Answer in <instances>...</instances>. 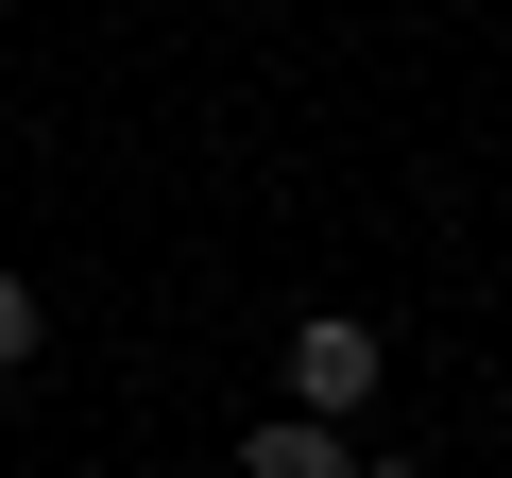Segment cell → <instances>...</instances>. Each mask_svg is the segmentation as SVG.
Masks as SVG:
<instances>
[{
  "label": "cell",
  "mask_w": 512,
  "mask_h": 478,
  "mask_svg": "<svg viewBox=\"0 0 512 478\" xmlns=\"http://www.w3.org/2000/svg\"><path fill=\"white\" fill-rule=\"evenodd\" d=\"M376 376H393V342H376L359 308H308V325H291V410H308V427H359Z\"/></svg>",
  "instance_id": "cell-1"
},
{
  "label": "cell",
  "mask_w": 512,
  "mask_h": 478,
  "mask_svg": "<svg viewBox=\"0 0 512 478\" xmlns=\"http://www.w3.org/2000/svg\"><path fill=\"white\" fill-rule=\"evenodd\" d=\"M239 478H359V444L308 427V410H256V427H239Z\"/></svg>",
  "instance_id": "cell-2"
},
{
  "label": "cell",
  "mask_w": 512,
  "mask_h": 478,
  "mask_svg": "<svg viewBox=\"0 0 512 478\" xmlns=\"http://www.w3.org/2000/svg\"><path fill=\"white\" fill-rule=\"evenodd\" d=\"M35 359H52V291H35V274H0V376H35Z\"/></svg>",
  "instance_id": "cell-3"
},
{
  "label": "cell",
  "mask_w": 512,
  "mask_h": 478,
  "mask_svg": "<svg viewBox=\"0 0 512 478\" xmlns=\"http://www.w3.org/2000/svg\"><path fill=\"white\" fill-rule=\"evenodd\" d=\"M359 478H427V461H359Z\"/></svg>",
  "instance_id": "cell-4"
}]
</instances>
